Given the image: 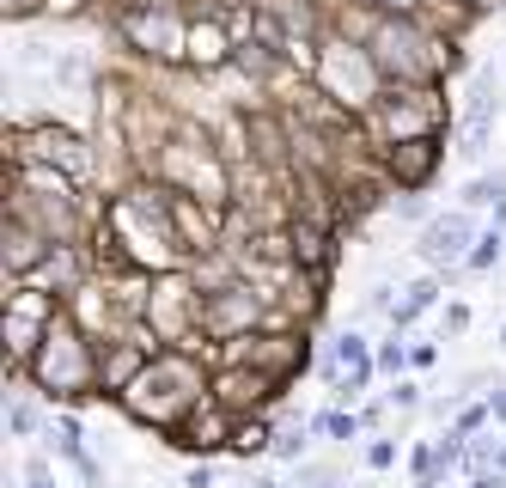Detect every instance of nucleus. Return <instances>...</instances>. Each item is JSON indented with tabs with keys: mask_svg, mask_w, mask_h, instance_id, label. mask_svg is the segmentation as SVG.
Returning <instances> with one entry per match:
<instances>
[{
	"mask_svg": "<svg viewBox=\"0 0 506 488\" xmlns=\"http://www.w3.org/2000/svg\"><path fill=\"white\" fill-rule=\"evenodd\" d=\"M122 397H129V409H135L140 421L171 427V421L202 397V366H196V360H183V354H159L147 373H135V379L122 384Z\"/></svg>",
	"mask_w": 506,
	"mask_h": 488,
	"instance_id": "nucleus-1",
	"label": "nucleus"
},
{
	"mask_svg": "<svg viewBox=\"0 0 506 488\" xmlns=\"http://www.w3.org/2000/svg\"><path fill=\"white\" fill-rule=\"evenodd\" d=\"M43 342H49V349L37 354V379L49 384V391H73V384H86V342L73 336L62 317L49 324V336H43Z\"/></svg>",
	"mask_w": 506,
	"mask_h": 488,
	"instance_id": "nucleus-2",
	"label": "nucleus"
},
{
	"mask_svg": "<svg viewBox=\"0 0 506 488\" xmlns=\"http://www.w3.org/2000/svg\"><path fill=\"white\" fill-rule=\"evenodd\" d=\"M244 324H257V299L244 287H226V293H214L202 306V330H214V336H232Z\"/></svg>",
	"mask_w": 506,
	"mask_h": 488,
	"instance_id": "nucleus-3",
	"label": "nucleus"
},
{
	"mask_svg": "<svg viewBox=\"0 0 506 488\" xmlns=\"http://www.w3.org/2000/svg\"><path fill=\"white\" fill-rule=\"evenodd\" d=\"M427 43L415 31H384L378 37V62L384 68H397V73H434V55H421Z\"/></svg>",
	"mask_w": 506,
	"mask_h": 488,
	"instance_id": "nucleus-4",
	"label": "nucleus"
},
{
	"mask_svg": "<svg viewBox=\"0 0 506 488\" xmlns=\"http://www.w3.org/2000/svg\"><path fill=\"white\" fill-rule=\"evenodd\" d=\"M434 159H439L434 135H409V140H397V153H391V172H397V183H427Z\"/></svg>",
	"mask_w": 506,
	"mask_h": 488,
	"instance_id": "nucleus-5",
	"label": "nucleus"
},
{
	"mask_svg": "<svg viewBox=\"0 0 506 488\" xmlns=\"http://www.w3.org/2000/svg\"><path fill=\"white\" fill-rule=\"evenodd\" d=\"M464 244H470V220H464V214H445V220L427 226V257H434V263L464 257Z\"/></svg>",
	"mask_w": 506,
	"mask_h": 488,
	"instance_id": "nucleus-6",
	"label": "nucleus"
},
{
	"mask_svg": "<svg viewBox=\"0 0 506 488\" xmlns=\"http://www.w3.org/2000/svg\"><path fill=\"white\" fill-rule=\"evenodd\" d=\"M135 37L140 43H159V55H177V25H171L165 13H159V19H140Z\"/></svg>",
	"mask_w": 506,
	"mask_h": 488,
	"instance_id": "nucleus-7",
	"label": "nucleus"
},
{
	"mask_svg": "<svg viewBox=\"0 0 506 488\" xmlns=\"http://www.w3.org/2000/svg\"><path fill=\"white\" fill-rule=\"evenodd\" d=\"M190 55H196V62H220V31H214V25H202V31L190 37Z\"/></svg>",
	"mask_w": 506,
	"mask_h": 488,
	"instance_id": "nucleus-8",
	"label": "nucleus"
},
{
	"mask_svg": "<svg viewBox=\"0 0 506 488\" xmlns=\"http://www.w3.org/2000/svg\"><path fill=\"white\" fill-rule=\"evenodd\" d=\"M232 446H238V452H263V446H269V433L250 421V427H232Z\"/></svg>",
	"mask_w": 506,
	"mask_h": 488,
	"instance_id": "nucleus-9",
	"label": "nucleus"
},
{
	"mask_svg": "<svg viewBox=\"0 0 506 488\" xmlns=\"http://www.w3.org/2000/svg\"><path fill=\"white\" fill-rule=\"evenodd\" d=\"M494 257H501V239H494V232H488V239H482V250H476L470 263H476V269H488V263H494Z\"/></svg>",
	"mask_w": 506,
	"mask_h": 488,
	"instance_id": "nucleus-10",
	"label": "nucleus"
},
{
	"mask_svg": "<svg viewBox=\"0 0 506 488\" xmlns=\"http://www.w3.org/2000/svg\"><path fill=\"white\" fill-rule=\"evenodd\" d=\"M324 427H330L336 440H354V421H348V416H330V421H324Z\"/></svg>",
	"mask_w": 506,
	"mask_h": 488,
	"instance_id": "nucleus-11",
	"label": "nucleus"
},
{
	"mask_svg": "<svg viewBox=\"0 0 506 488\" xmlns=\"http://www.w3.org/2000/svg\"><path fill=\"white\" fill-rule=\"evenodd\" d=\"M378 6H397V13H409V6H415V0H378Z\"/></svg>",
	"mask_w": 506,
	"mask_h": 488,
	"instance_id": "nucleus-12",
	"label": "nucleus"
},
{
	"mask_svg": "<svg viewBox=\"0 0 506 488\" xmlns=\"http://www.w3.org/2000/svg\"><path fill=\"white\" fill-rule=\"evenodd\" d=\"M476 488H506V483H501V476H482V483H476Z\"/></svg>",
	"mask_w": 506,
	"mask_h": 488,
	"instance_id": "nucleus-13",
	"label": "nucleus"
}]
</instances>
